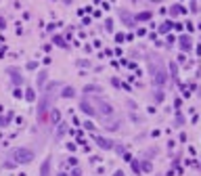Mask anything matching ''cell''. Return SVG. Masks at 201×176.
Returning <instances> with one entry per match:
<instances>
[{"label":"cell","mask_w":201,"mask_h":176,"mask_svg":"<svg viewBox=\"0 0 201 176\" xmlns=\"http://www.w3.org/2000/svg\"><path fill=\"white\" fill-rule=\"evenodd\" d=\"M61 97H65V99H71V97H76V90H73L71 86H67V88H63Z\"/></svg>","instance_id":"obj_9"},{"label":"cell","mask_w":201,"mask_h":176,"mask_svg":"<svg viewBox=\"0 0 201 176\" xmlns=\"http://www.w3.org/2000/svg\"><path fill=\"white\" fill-rule=\"evenodd\" d=\"M4 23H7L4 19H0V28H4Z\"/></svg>","instance_id":"obj_20"},{"label":"cell","mask_w":201,"mask_h":176,"mask_svg":"<svg viewBox=\"0 0 201 176\" xmlns=\"http://www.w3.org/2000/svg\"><path fill=\"white\" fill-rule=\"evenodd\" d=\"M25 99H28V101H36V94H34V90H32V88H28V94H25Z\"/></svg>","instance_id":"obj_14"},{"label":"cell","mask_w":201,"mask_h":176,"mask_svg":"<svg viewBox=\"0 0 201 176\" xmlns=\"http://www.w3.org/2000/svg\"><path fill=\"white\" fill-rule=\"evenodd\" d=\"M98 141V147H103V149H113V143L109 141V138H97Z\"/></svg>","instance_id":"obj_8"},{"label":"cell","mask_w":201,"mask_h":176,"mask_svg":"<svg viewBox=\"0 0 201 176\" xmlns=\"http://www.w3.org/2000/svg\"><path fill=\"white\" fill-rule=\"evenodd\" d=\"M191 42H193V40H191L188 36H182V38H180V48L182 50H188V48H191Z\"/></svg>","instance_id":"obj_6"},{"label":"cell","mask_w":201,"mask_h":176,"mask_svg":"<svg viewBox=\"0 0 201 176\" xmlns=\"http://www.w3.org/2000/svg\"><path fill=\"white\" fill-rule=\"evenodd\" d=\"M153 2H161V0H153Z\"/></svg>","instance_id":"obj_22"},{"label":"cell","mask_w":201,"mask_h":176,"mask_svg":"<svg viewBox=\"0 0 201 176\" xmlns=\"http://www.w3.org/2000/svg\"><path fill=\"white\" fill-rule=\"evenodd\" d=\"M80 109H82L84 113H88V115H97V111H94L92 103H90V101H86V99H84L82 103H80Z\"/></svg>","instance_id":"obj_4"},{"label":"cell","mask_w":201,"mask_h":176,"mask_svg":"<svg viewBox=\"0 0 201 176\" xmlns=\"http://www.w3.org/2000/svg\"><path fill=\"white\" fill-rule=\"evenodd\" d=\"M50 120H53V124H57V122L61 120V113L57 111V109H53V111H50Z\"/></svg>","instance_id":"obj_13"},{"label":"cell","mask_w":201,"mask_h":176,"mask_svg":"<svg viewBox=\"0 0 201 176\" xmlns=\"http://www.w3.org/2000/svg\"><path fill=\"white\" fill-rule=\"evenodd\" d=\"M7 73H11V80H13V84H23V76H21V71L17 67H8Z\"/></svg>","instance_id":"obj_2"},{"label":"cell","mask_w":201,"mask_h":176,"mask_svg":"<svg viewBox=\"0 0 201 176\" xmlns=\"http://www.w3.org/2000/svg\"><path fill=\"white\" fill-rule=\"evenodd\" d=\"M115 176H124V172H115Z\"/></svg>","instance_id":"obj_21"},{"label":"cell","mask_w":201,"mask_h":176,"mask_svg":"<svg viewBox=\"0 0 201 176\" xmlns=\"http://www.w3.org/2000/svg\"><path fill=\"white\" fill-rule=\"evenodd\" d=\"M84 92H101V88L97 84H88V86H84Z\"/></svg>","instance_id":"obj_12"},{"label":"cell","mask_w":201,"mask_h":176,"mask_svg":"<svg viewBox=\"0 0 201 176\" xmlns=\"http://www.w3.org/2000/svg\"><path fill=\"white\" fill-rule=\"evenodd\" d=\"M50 163H53V157L44 159V163H42V168H40V176H50Z\"/></svg>","instance_id":"obj_5"},{"label":"cell","mask_w":201,"mask_h":176,"mask_svg":"<svg viewBox=\"0 0 201 176\" xmlns=\"http://www.w3.org/2000/svg\"><path fill=\"white\" fill-rule=\"evenodd\" d=\"M55 44H59V46H65V42H63L61 36H55Z\"/></svg>","instance_id":"obj_16"},{"label":"cell","mask_w":201,"mask_h":176,"mask_svg":"<svg viewBox=\"0 0 201 176\" xmlns=\"http://www.w3.org/2000/svg\"><path fill=\"white\" fill-rule=\"evenodd\" d=\"M155 101H163V92H161V90L155 92Z\"/></svg>","instance_id":"obj_18"},{"label":"cell","mask_w":201,"mask_h":176,"mask_svg":"<svg viewBox=\"0 0 201 176\" xmlns=\"http://www.w3.org/2000/svg\"><path fill=\"white\" fill-rule=\"evenodd\" d=\"M8 162L4 163V168H11V166H17V163H29L34 159V151L28 147H17V149H11L7 155Z\"/></svg>","instance_id":"obj_1"},{"label":"cell","mask_w":201,"mask_h":176,"mask_svg":"<svg viewBox=\"0 0 201 176\" xmlns=\"http://www.w3.org/2000/svg\"><path fill=\"white\" fill-rule=\"evenodd\" d=\"M36 67H38V63H34V61H29V63H28V69H36Z\"/></svg>","instance_id":"obj_19"},{"label":"cell","mask_w":201,"mask_h":176,"mask_svg":"<svg viewBox=\"0 0 201 176\" xmlns=\"http://www.w3.org/2000/svg\"><path fill=\"white\" fill-rule=\"evenodd\" d=\"M170 28H172V23H170V21H166V23H163V25H161V32H168V29H170Z\"/></svg>","instance_id":"obj_17"},{"label":"cell","mask_w":201,"mask_h":176,"mask_svg":"<svg viewBox=\"0 0 201 176\" xmlns=\"http://www.w3.org/2000/svg\"><path fill=\"white\" fill-rule=\"evenodd\" d=\"M151 11H145V13H138L136 17H134V21H147V19H151Z\"/></svg>","instance_id":"obj_7"},{"label":"cell","mask_w":201,"mask_h":176,"mask_svg":"<svg viewBox=\"0 0 201 176\" xmlns=\"http://www.w3.org/2000/svg\"><path fill=\"white\" fill-rule=\"evenodd\" d=\"M180 13H184V7H180V4H174L172 11H170V15H172V17H176V15H180Z\"/></svg>","instance_id":"obj_11"},{"label":"cell","mask_w":201,"mask_h":176,"mask_svg":"<svg viewBox=\"0 0 201 176\" xmlns=\"http://www.w3.org/2000/svg\"><path fill=\"white\" fill-rule=\"evenodd\" d=\"M105 29H107V32H111V29H113V21H111V19H107V21H105Z\"/></svg>","instance_id":"obj_15"},{"label":"cell","mask_w":201,"mask_h":176,"mask_svg":"<svg viewBox=\"0 0 201 176\" xmlns=\"http://www.w3.org/2000/svg\"><path fill=\"white\" fill-rule=\"evenodd\" d=\"M46 76H48V71H40V73H38V88H42V86H44Z\"/></svg>","instance_id":"obj_10"},{"label":"cell","mask_w":201,"mask_h":176,"mask_svg":"<svg viewBox=\"0 0 201 176\" xmlns=\"http://www.w3.org/2000/svg\"><path fill=\"white\" fill-rule=\"evenodd\" d=\"M119 17H122V21H124L128 28H134V23H136V21H134V17H132L128 11H124V8H122V11H119Z\"/></svg>","instance_id":"obj_3"}]
</instances>
